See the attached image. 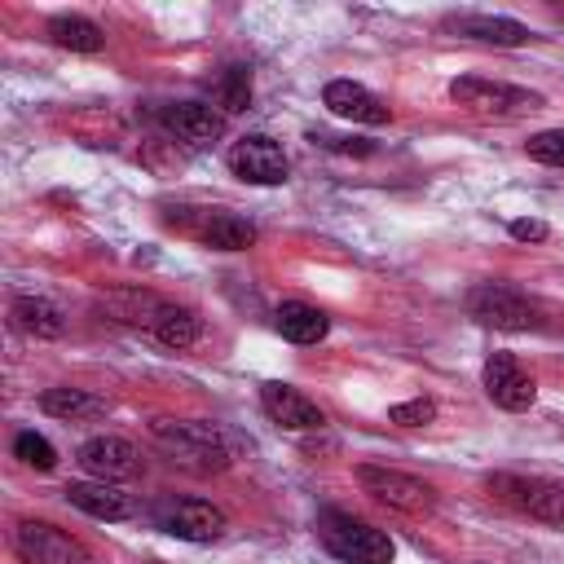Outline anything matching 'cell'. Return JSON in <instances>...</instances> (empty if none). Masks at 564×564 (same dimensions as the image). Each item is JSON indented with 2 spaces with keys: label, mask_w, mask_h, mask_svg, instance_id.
Listing matches in <instances>:
<instances>
[{
  "label": "cell",
  "mask_w": 564,
  "mask_h": 564,
  "mask_svg": "<svg viewBox=\"0 0 564 564\" xmlns=\"http://www.w3.org/2000/svg\"><path fill=\"white\" fill-rule=\"evenodd\" d=\"M154 445L185 471L194 476H212V471H225L234 463V445L225 436V427L216 423H203V419H189V423H172V419H159L150 427Z\"/></svg>",
  "instance_id": "obj_1"
},
{
  "label": "cell",
  "mask_w": 564,
  "mask_h": 564,
  "mask_svg": "<svg viewBox=\"0 0 564 564\" xmlns=\"http://www.w3.org/2000/svg\"><path fill=\"white\" fill-rule=\"evenodd\" d=\"M317 538L344 564H388L397 555V546H392V538L383 529H375L366 520H352L344 511H326L317 520Z\"/></svg>",
  "instance_id": "obj_2"
},
{
  "label": "cell",
  "mask_w": 564,
  "mask_h": 564,
  "mask_svg": "<svg viewBox=\"0 0 564 564\" xmlns=\"http://www.w3.org/2000/svg\"><path fill=\"white\" fill-rule=\"evenodd\" d=\"M357 485H361L375 502H383V507H392V511H401V516H427V511L436 507V489H432L427 480L410 476V471H397V467L361 463V467H357Z\"/></svg>",
  "instance_id": "obj_3"
},
{
  "label": "cell",
  "mask_w": 564,
  "mask_h": 564,
  "mask_svg": "<svg viewBox=\"0 0 564 564\" xmlns=\"http://www.w3.org/2000/svg\"><path fill=\"white\" fill-rule=\"evenodd\" d=\"M467 313L494 330H533L538 326V304L507 286V282H480L467 291Z\"/></svg>",
  "instance_id": "obj_4"
},
{
  "label": "cell",
  "mask_w": 564,
  "mask_h": 564,
  "mask_svg": "<svg viewBox=\"0 0 564 564\" xmlns=\"http://www.w3.org/2000/svg\"><path fill=\"white\" fill-rule=\"evenodd\" d=\"M449 97H454V106H463L471 115H520V110H538L542 106L538 93L502 84V79H480V75H458L449 84Z\"/></svg>",
  "instance_id": "obj_5"
},
{
  "label": "cell",
  "mask_w": 564,
  "mask_h": 564,
  "mask_svg": "<svg viewBox=\"0 0 564 564\" xmlns=\"http://www.w3.org/2000/svg\"><path fill=\"white\" fill-rule=\"evenodd\" d=\"M489 494L511 502L516 511L542 520V524H564V485L542 480V476H489Z\"/></svg>",
  "instance_id": "obj_6"
},
{
  "label": "cell",
  "mask_w": 564,
  "mask_h": 564,
  "mask_svg": "<svg viewBox=\"0 0 564 564\" xmlns=\"http://www.w3.org/2000/svg\"><path fill=\"white\" fill-rule=\"evenodd\" d=\"M154 524L181 542H216L225 533V511L203 498H163L154 502Z\"/></svg>",
  "instance_id": "obj_7"
},
{
  "label": "cell",
  "mask_w": 564,
  "mask_h": 564,
  "mask_svg": "<svg viewBox=\"0 0 564 564\" xmlns=\"http://www.w3.org/2000/svg\"><path fill=\"white\" fill-rule=\"evenodd\" d=\"M13 551L22 564H88V551L44 520H22L13 529Z\"/></svg>",
  "instance_id": "obj_8"
},
{
  "label": "cell",
  "mask_w": 564,
  "mask_h": 564,
  "mask_svg": "<svg viewBox=\"0 0 564 564\" xmlns=\"http://www.w3.org/2000/svg\"><path fill=\"white\" fill-rule=\"evenodd\" d=\"M229 167H234V176H242V181H251V185H278V181H286V154H282V145H278L273 137H264V132H251V137L234 141Z\"/></svg>",
  "instance_id": "obj_9"
},
{
  "label": "cell",
  "mask_w": 564,
  "mask_h": 564,
  "mask_svg": "<svg viewBox=\"0 0 564 564\" xmlns=\"http://www.w3.org/2000/svg\"><path fill=\"white\" fill-rule=\"evenodd\" d=\"M75 463H79L88 476L110 480V485L141 471V454H137V445L123 441V436H88V441L75 449Z\"/></svg>",
  "instance_id": "obj_10"
},
{
  "label": "cell",
  "mask_w": 564,
  "mask_h": 564,
  "mask_svg": "<svg viewBox=\"0 0 564 564\" xmlns=\"http://www.w3.org/2000/svg\"><path fill=\"white\" fill-rule=\"evenodd\" d=\"M480 379H485L489 401L502 405V410H529L533 397H538L533 375H524V366H520L511 352H494V357L485 361V375H480Z\"/></svg>",
  "instance_id": "obj_11"
},
{
  "label": "cell",
  "mask_w": 564,
  "mask_h": 564,
  "mask_svg": "<svg viewBox=\"0 0 564 564\" xmlns=\"http://www.w3.org/2000/svg\"><path fill=\"white\" fill-rule=\"evenodd\" d=\"M260 405H264V414H269L278 427H286V432H313V427L326 423L322 405L308 401V397H304L300 388H291V383H264V388H260Z\"/></svg>",
  "instance_id": "obj_12"
},
{
  "label": "cell",
  "mask_w": 564,
  "mask_h": 564,
  "mask_svg": "<svg viewBox=\"0 0 564 564\" xmlns=\"http://www.w3.org/2000/svg\"><path fill=\"white\" fill-rule=\"evenodd\" d=\"M163 128L189 145H207L225 132V115L207 101H172V106H163Z\"/></svg>",
  "instance_id": "obj_13"
},
{
  "label": "cell",
  "mask_w": 564,
  "mask_h": 564,
  "mask_svg": "<svg viewBox=\"0 0 564 564\" xmlns=\"http://www.w3.org/2000/svg\"><path fill=\"white\" fill-rule=\"evenodd\" d=\"M62 494L70 507H79L93 520H128L132 516V498L110 480H70Z\"/></svg>",
  "instance_id": "obj_14"
},
{
  "label": "cell",
  "mask_w": 564,
  "mask_h": 564,
  "mask_svg": "<svg viewBox=\"0 0 564 564\" xmlns=\"http://www.w3.org/2000/svg\"><path fill=\"white\" fill-rule=\"evenodd\" d=\"M322 101H326V106H330V115H339V119L370 123V128L388 123V106H383L370 88H361V84H352V79H330V84H326V93H322Z\"/></svg>",
  "instance_id": "obj_15"
},
{
  "label": "cell",
  "mask_w": 564,
  "mask_h": 564,
  "mask_svg": "<svg viewBox=\"0 0 564 564\" xmlns=\"http://www.w3.org/2000/svg\"><path fill=\"white\" fill-rule=\"evenodd\" d=\"M9 322H13L22 335H31V339H57V335L66 330L62 308H57L53 300H44V295H18V300L9 304Z\"/></svg>",
  "instance_id": "obj_16"
},
{
  "label": "cell",
  "mask_w": 564,
  "mask_h": 564,
  "mask_svg": "<svg viewBox=\"0 0 564 564\" xmlns=\"http://www.w3.org/2000/svg\"><path fill=\"white\" fill-rule=\"evenodd\" d=\"M273 326H278V335H282V339H291V344H317V339H326L330 317H326L317 304L286 300V304H278Z\"/></svg>",
  "instance_id": "obj_17"
},
{
  "label": "cell",
  "mask_w": 564,
  "mask_h": 564,
  "mask_svg": "<svg viewBox=\"0 0 564 564\" xmlns=\"http://www.w3.org/2000/svg\"><path fill=\"white\" fill-rule=\"evenodd\" d=\"M101 308L115 317V322H128V326H145V330H154V322H159V313L167 308L154 291H141V286H123V291H110L106 300H101Z\"/></svg>",
  "instance_id": "obj_18"
},
{
  "label": "cell",
  "mask_w": 564,
  "mask_h": 564,
  "mask_svg": "<svg viewBox=\"0 0 564 564\" xmlns=\"http://www.w3.org/2000/svg\"><path fill=\"white\" fill-rule=\"evenodd\" d=\"M40 410L53 414V419L75 423V419H101L110 410V401L88 392V388H44L40 392Z\"/></svg>",
  "instance_id": "obj_19"
},
{
  "label": "cell",
  "mask_w": 564,
  "mask_h": 564,
  "mask_svg": "<svg viewBox=\"0 0 564 564\" xmlns=\"http://www.w3.org/2000/svg\"><path fill=\"white\" fill-rule=\"evenodd\" d=\"M458 35L467 40H480V44H502V48H516L529 40V26L516 22V18H489V13H467V18H454L449 22Z\"/></svg>",
  "instance_id": "obj_20"
},
{
  "label": "cell",
  "mask_w": 564,
  "mask_h": 564,
  "mask_svg": "<svg viewBox=\"0 0 564 564\" xmlns=\"http://www.w3.org/2000/svg\"><path fill=\"white\" fill-rule=\"evenodd\" d=\"M198 238L216 251H247L256 242V225L247 216H234V212H212L198 229Z\"/></svg>",
  "instance_id": "obj_21"
},
{
  "label": "cell",
  "mask_w": 564,
  "mask_h": 564,
  "mask_svg": "<svg viewBox=\"0 0 564 564\" xmlns=\"http://www.w3.org/2000/svg\"><path fill=\"white\" fill-rule=\"evenodd\" d=\"M48 40H53L57 48H70V53H97V48L106 44L101 26L88 22V18H79V13H57V18L48 22Z\"/></svg>",
  "instance_id": "obj_22"
},
{
  "label": "cell",
  "mask_w": 564,
  "mask_h": 564,
  "mask_svg": "<svg viewBox=\"0 0 564 564\" xmlns=\"http://www.w3.org/2000/svg\"><path fill=\"white\" fill-rule=\"evenodd\" d=\"M154 339L167 344V348H189L198 339V313L194 308H181V304H167L154 322Z\"/></svg>",
  "instance_id": "obj_23"
},
{
  "label": "cell",
  "mask_w": 564,
  "mask_h": 564,
  "mask_svg": "<svg viewBox=\"0 0 564 564\" xmlns=\"http://www.w3.org/2000/svg\"><path fill=\"white\" fill-rule=\"evenodd\" d=\"M212 93H216V101H220L229 115H234V110H247V106H251V70H247V66H225Z\"/></svg>",
  "instance_id": "obj_24"
},
{
  "label": "cell",
  "mask_w": 564,
  "mask_h": 564,
  "mask_svg": "<svg viewBox=\"0 0 564 564\" xmlns=\"http://www.w3.org/2000/svg\"><path fill=\"white\" fill-rule=\"evenodd\" d=\"M13 458L26 463V467H35V471H53V467H57V449H53L48 436H40L35 427H26V432L13 436Z\"/></svg>",
  "instance_id": "obj_25"
},
{
  "label": "cell",
  "mask_w": 564,
  "mask_h": 564,
  "mask_svg": "<svg viewBox=\"0 0 564 564\" xmlns=\"http://www.w3.org/2000/svg\"><path fill=\"white\" fill-rule=\"evenodd\" d=\"M529 159L533 163H546V167H564V128H546L538 137H529Z\"/></svg>",
  "instance_id": "obj_26"
},
{
  "label": "cell",
  "mask_w": 564,
  "mask_h": 564,
  "mask_svg": "<svg viewBox=\"0 0 564 564\" xmlns=\"http://www.w3.org/2000/svg\"><path fill=\"white\" fill-rule=\"evenodd\" d=\"M432 419H436V401H427V397H414V401H401L388 410V423H397V427H427Z\"/></svg>",
  "instance_id": "obj_27"
},
{
  "label": "cell",
  "mask_w": 564,
  "mask_h": 564,
  "mask_svg": "<svg viewBox=\"0 0 564 564\" xmlns=\"http://www.w3.org/2000/svg\"><path fill=\"white\" fill-rule=\"evenodd\" d=\"M313 141H317V145H326V150H344V154H370V150H375V145L357 141V137L348 141V137H330V132H313Z\"/></svg>",
  "instance_id": "obj_28"
},
{
  "label": "cell",
  "mask_w": 564,
  "mask_h": 564,
  "mask_svg": "<svg viewBox=\"0 0 564 564\" xmlns=\"http://www.w3.org/2000/svg\"><path fill=\"white\" fill-rule=\"evenodd\" d=\"M511 238H520V242H542V238H546V225H542V220H511Z\"/></svg>",
  "instance_id": "obj_29"
},
{
  "label": "cell",
  "mask_w": 564,
  "mask_h": 564,
  "mask_svg": "<svg viewBox=\"0 0 564 564\" xmlns=\"http://www.w3.org/2000/svg\"><path fill=\"white\" fill-rule=\"evenodd\" d=\"M150 564H159V560H150Z\"/></svg>",
  "instance_id": "obj_30"
}]
</instances>
